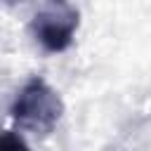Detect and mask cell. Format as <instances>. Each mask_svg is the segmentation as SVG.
Segmentation results:
<instances>
[{"mask_svg": "<svg viewBox=\"0 0 151 151\" xmlns=\"http://www.w3.org/2000/svg\"><path fill=\"white\" fill-rule=\"evenodd\" d=\"M14 123L28 132L47 134L57 127L64 113V101L42 78H31L19 90L12 109H9Z\"/></svg>", "mask_w": 151, "mask_h": 151, "instance_id": "1", "label": "cell"}, {"mask_svg": "<svg viewBox=\"0 0 151 151\" xmlns=\"http://www.w3.org/2000/svg\"><path fill=\"white\" fill-rule=\"evenodd\" d=\"M78 24H80V12L76 5L52 2L38 9V14L31 21V33L45 52L57 54L73 42Z\"/></svg>", "mask_w": 151, "mask_h": 151, "instance_id": "2", "label": "cell"}, {"mask_svg": "<svg viewBox=\"0 0 151 151\" xmlns=\"http://www.w3.org/2000/svg\"><path fill=\"white\" fill-rule=\"evenodd\" d=\"M0 151H31L28 144L12 130H2L0 132Z\"/></svg>", "mask_w": 151, "mask_h": 151, "instance_id": "3", "label": "cell"}]
</instances>
